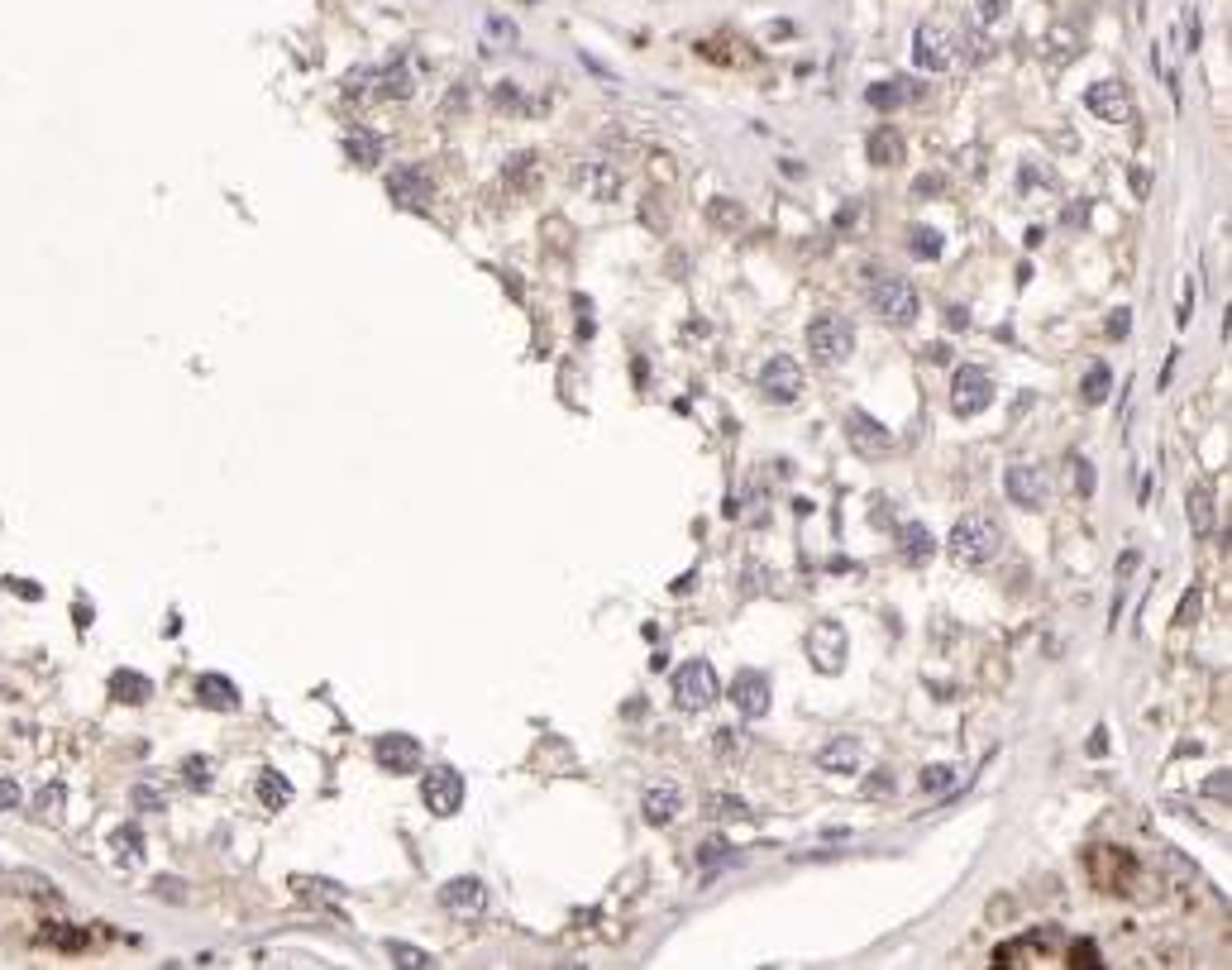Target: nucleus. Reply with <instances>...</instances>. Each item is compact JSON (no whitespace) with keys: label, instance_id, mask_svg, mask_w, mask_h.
Returning a JSON list of instances; mask_svg holds the SVG:
<instances>
[{"label":"nucleus","instance_id":"nucleus-47","mask_svg":"<svg viewBox=\"0 0 1232 970\" xmlns=\"http://www.w3.org/2000/svg\"><path fill=\"white\" fill-rule=\"evenodd\" d=\"M15 803H20V789L10 780H0V808H15Z\"/></svg>","mask_w":1232,"mask_h":970},{"label":"nucleus","instance_id":"nucleus-13","mask_svg":"<svg viewBox=\"0 0 1232 970\" xmlns=\"http://www.w3.org/2000/svg\"><path fill=\"white\" fill-rule=\"evenodd\" d=\"M440 908L449 918H483L487 913V884L478 875H459L440 889Z\"/></svg>","mask_w":1232,"mask_h":970},{"label":"nucleus","instance_id":"nucleus-34","mask_svg":"<svg viewBox=\"0 0 1232 970\" xmlns=\"http://www.w3.org/2000/svg\"><path fill=\"white\" fill-rule=\"evenodd\" d=\"M707 220H712V225H726V230H741V225H746V211L735 206V201H721V196H717L712 206H707Z\"/></svg>","mask_w":1232,"mask_h":970},{"label":"nucleus","instance_id":"nucleus-35","mask_svg":"<svg viewBox=\"0 0 1232 970\" xmlns=\"http://www.w3.org/2000/svg\"><path fill=\"white\" fill-rule=\"evenodd\" d=\"M130 798H134V808H139V813H162V808H168V794H162V789H153V784H134V794H130Z\"/></svg>","mask_w":1232,"mask_h":970},{"label":"nucleus","instance_id":"nucleus-39","mask_svg":"<svg viewBox=\"0 0 1232 970\" xmlns=\"http://www.w3.org/2000/svg\"><path fill=\"white\" fill-rule=\"evenodd\" d=\"M1175 622H1180V626L1199 622V588H1189V593L1180 597V612H1175Z\"/></svg>","mask_w":1232,"mask_h":970},{"label":"nucleus","instance_id":"nucleus-26","mask_svg":"<svg viewBox=\"0 0 1232 970\" xmlns=\"http://www.w3.org/2000/svg\"><path fill=\"white\" fill-rule=\"evenodd\" d=\"M707 818H717V822H750L755 813H750V803L741 794H712L707 798Z\"/></svg>","mask_w":1232,"mask_h":970},{"label":"nucleus","instance_id":"nucleus-48","mask_svg":"<svg viewBox=\"0 0 1232 970\" xmlns=\"http://www.w3.org/2000/svg\"><path fill=\"white\" fill-rule=\"evenodd\" d=\"M946 326H951V330H965V326H970V316H965V306H951V311H946Z\"/></svg>","mask_w":1232,"mask_h":970},{"label":"nucleus","instance_id":"nucleus-29","mask_svg":"<svg viewBox=\"0 0 1232 970\" xmlns=\"http://www.w3.org/2000/svg\"><path fill=\"white\" fill-rule=\"evenodd\" d=\"M850 440L860 444V450H889V430H879L865 412L850 416Z\"/></svg>","mask_w":1232,"mask_h":970},{"label":"nucleus","instance_id":"nucleus-12","mask_svg":"<svg viewBox=\"0 0 1232 970\" xmlns=\"http://www.w3.org/2000/svg\"><path fill=\"white\" fill-rule=\"evenodd\" d=\"M573 187H579L583 196H593V201H616L622 187H626V177H622V168H616L611 158H588V163L573 168Z\"/></svg>","mask_w":1232,"mask_h":970},{"label":"nucleus","instance_id":"nucleus-40","mask_svg":"<svg viewBox=\"0 0 1232 970\" xmlns=\"http://www.w3.org/2000/svg\"><path fill=\"white\" fill-rule=\"evenodd\" d=\"M177 884H182V879H173V875H162V879H153V889H158V894H162V899H168V904H182V899H187V894H182V889H177Z\"/></svg>","mask_w":1232,"mask_h":970},{"label":"nucleus","instance_id":"nucleus-4","mask_svg":"<svg viewBox=\"0 0 1232 970\" xmlns=\"http://www.w3.org/2000/svg\"><path fill=\"white\" fill-rule=\"evenodd\" d=\"M717 698H721V679H717V669L707 660H688V665L674 669V703L683 712H703Z\"/></svg>","mask_w":1232,"mask_h":970},{"label":"nucleus","instance_id":"nucleus-37","mask_svg":"<svg viewBox=\"0 0 1232 970\" xmlns=\"http://www.w3.org/2000/svg\"><path fill=\"white\" fill-rule=\"evenodd\" d=\"M182 770H187V784H196V789H205V784H211V760H205V755H191V760L182 765Z\"/></svg>","mask_w":1232,"mask_h":970},{"label":"nucleus","instance_id":"nucleus-15","mask_svg":"<svg viewBox=\"0 0 1232 970\" xmlns=\"http://www.w3.org/2000/svg\"><path fill=\"white\" fill-rule=\"evenodd\" d=\"M387 191H392L397 206H406V211H426L430 206V177L421 168H392L387 173Z\"/></svg>","mask_w":1232,"mask_h":970},{"label":"nucleus","instance_id":"nucleus-30","mask_svg":"<svg viewBox=\"0 0 1232 970\" xmlns=\"http://www.w3.org/2000/svg\"><path fill=\"white\" fill-rule=\"evenodd\" d=\"M984 58H989V44H984V34H974V29L960 24V29H956V63H970V67H974V63H984Z\"/></svg>","mask_w":1232,"mask_h":970},{"label":"nucleus","instance_id":"nucleus-20","mask_svg":"<svg viewBox=\"0 0 1232 970\" xmlns=\"http://www.w3.org/2000/svg\"><path fill=\"white\" fill-rule=\"evenodd\" d=\"M903 158H908V144H903V134H898L893 125H879V130L870 134V163L893 168V163H903Z\"/></svg>","mask_w":1232,"mask_h":970},{"label":"nucleus","instance_id":"nucleus-41","mask_svg":"<svg viewBox=\"0 0 1232 970\" xmlns=\"http://www.w3.org/2000/svg\"><path fill=\"white\" fill-rule=\"evenodd\" d=\"M979 15L989 24H1003L1008 20V0H979Z\"/></svg>","mask_w":1232,"mask_h":970},{"label":"nucleus","instance_id":"nucleus-21","mask_svg":"<svg viewBox=\"0 0 1232 970\" xmlns=\"http://www.w3.org/2000/svg\"><path fill=\"white\" fill-rule=\"evenodd\" d=\"M898 550H903V559H908V564H927L931 550H936V541H931V531L922 527V521H908V527H898Z\"/></svg>","mask_w":1232,"mask_h":970},{"label":"nucleus","instance_id":"nucleus-9","mask_svg":"<svg viewBox=\"0 0 1232 970\" xmlns=\"http://www.w3.org/2000/svg\"><path fill=\"white\" fill-rule=\"evenodd\" d=\"M846 651H850V636H846L841 622H832V617L827 622H812V631H807V655H812V665L821 674H841Z\"/></svg>","mask_w":1232,"mask_h":970},{"label":"nucleus","instance_id":"nucleus-46","mask_svg":"<svg viewBox=\"0 0 1232 970\" xmlns=\"http://www.w3.org/2000/svg\"><path fill=\"white\" fill-rule=\"evenodd\" d=\"M1127 326H1132V316H1127V311H1118V316H1113V326H1108V335H1113V340H1123V335H1127Z\"/></svg>","mask_w":1232,"mask_h":970},{"label":"nucleus","instance_id":"nucleus-28","mask_svg":"<svg viewBox=\"0 0 1232 970\" xmlns=\"http://www.w3.org/2000/svg\"><path fill=\"white\" fill-rule=\"evenodd\" d=\"M1189 527H1195V536H1209L1213 531V493L1209 488H1189Z\"/></svg>","mask_w":1232,"mask_h":970},{"label":"nucleus","instance_id":"nucleus-7","mask_svg":"<svg viewBox=\"0 0 1232 970\" xmlns=\"http://www.w3.org/2000/svg\"><path fill=\"white\" fill-rule=\"evenodd\" d=\"M1003 488H1008V502H1017V507H1046L1051 502V473L1032 459H1017L1003 473Z\"/></svg>","mask_w":1232,"mask_h":970},{"label":"nucleus","instance_id":"nucleus-24","mask_svg":"<svg viewBox=\"0 0 1232 970\" xmlns=\"http://www.w3.org/2000/svg\"><path fill=\"white\" fill-rule=\"evenodd\" d=\"M344 153L354 158V163H358V168H373V163H383V139H378V134H368V130H358V125H354V130L344 134Z\"/></svg>","mask_w":1232,"mask_h":970},{"label":"nucleus","instance_id":"nucleus-5","mask_svg":"<svg viewBox=\"0 0 1232 970\" xmlns=\"http://www.w3.org/2000/svg\"><path fill=\"white\" fill-rule=\"evenodd\" d=\"M994 401V378L989 369H979V363H960L956 378H951V412L956 416H979L984 407Z\"/></svg>","mask_w":1232,"mask_h":970},{"label":"nucleus","instance_id":"nucleus-44","mask_svg":"<svg viewBox=\"0 0 1232 970\" xmlns=\"http://www.w3.org/2000/svg\"><path fill=\"white\" fill-rule=\"evenodd\" d=\"M1075 478H1080V498H1089L1094 493V469H1089V459H1075Z\"/></svg>","mask_w":1232,"mask_h":970},{"label":"nucleus","instance_id":"nucleus-17","mask_svg":"<svg viewBox=\"0 0 1232 970\" xmlns=\"http://www.w3.org/2000/svg\"><path fill=\"white\" fill-rule=\"evenodd\" d=\"M860 765H865V746L855 737H836L817 751V770H827V775H860Z\"/></svg>","mask_w":1232,"mask_h":970},{"label":"nucleus","instance_id":"nucleus-22","mask_svg":"<svg viewBox=\"0 0 1232 970\" xmlns=\"http://www.w3.org/2000/svg\"><path fill=\"white\" fill-rule=\"evenodd\" d=\"M254 794H259V803L268 808V813H282V808H292V784L282 780V770H263V775L254 780Z\"/></svg>","mask_w":1232,"mask_h":970},{"label":"nucleus","instance_id":"nucleus-19","mask_svg":"<svg viewBox=\"0 0 1232 970\" xmlns=\"http://www.w3.org/2000/svg\"><path fill=\"white\" fill-rule=\"evenodd\" d=\"M196 698L205 708H216V712H234L239 708V689H234V679H225V674H201L196 679Z\"/></svg>","mask_w":1232,"mask_h":970},{"label":"nucleus","instance_id":"nucleus-42","mask_svg":"<svg viewBox=\"0 0 1232 970\" xmlns=\"http://www.w3.org/2000/svg\"><path fill=\"white\" fill-rule=\"evenodd\" d=\"M1204 794L1227 803V794H1232V780H1227V770H1223V775H1209V780H1204Z\"/></svg>","mask_w":1232,"mask_h":970},{"label":"nucleus","instance_id":"nucleus-31","mask_svg":"<svg viewBox=\"0 0 1232 970\" xmlns=\"http://www.w3.org/2000/svg\"><path fill=\"white\" fill-rule=\"evenodd\" d=\"M1108 387H1113V373H1108V363H1094V369L1085 373V383H1080V397L1089 401V407H1099V401H1108Z\"/></svg>","mask_w":1232,"mask_h":970},{"label":"nucleus","instance_id":"nucleus-43","mask_svg":"<svg viewBox=\"0 0 1232 970\" xmlns=\"http://www.w3.org/2000/svg\"><path fill=\"white\" fill-rule=\"evenodd\" d=\"M721 856H726V841H721V836L703 841V851H697V861H703V865H712V861H721Z\"/></svg>","mask_w":1232,"mask_h":970},{"label":"nucleus","instance_id":"nucleus-6","mask_svg":"<svg viewBox=\"0 0 1232 970\" xmlns=\"http://www.w3.org/2000/svg\"><path fill=\"white\" fill-rule=\"evenodd\" d=\"M913 63L922 72H951L956 67V29L936 24V20L917 24V34H913Z\"/></svg>","mask_w":1232,"mask_h":970},{"label":"nucleus","instance_id":"nucleus-2","mask_svg":"<svg viewBox=\"0 0 1232 970\" xmlns=\"http://www.w3.org/2000/svg\"><path fill=\"white\" fill-rule=\"evenodd\" d=\"M946 550H951L956 564H970V569H979V564H994V559H999V550H1003V531H999V521L970 512V516H960L956 527H951Z\"/></svg>","mask_w":1232,"mask_h":970},{"label":"nucleus","instance_id":"nucleus-11","mask_svg":"<svg viewBox=\"0 0 1232 970\" xmlns=\"http://www.w3.org/2000/svg\"><path fill=\"white\" fill-rule=\"evenodd\" d=\"M803 369H798V358H789V354H774L764 369H760V392L769 397V401H778V407H789V401H798L803 397Z\"/></svg>","mask_w":1232,"mask_h":970},{"label":"nucleus","instance_id":"nucleus-25","mask_svg":"<svg viewBox=\"0 0 1232 970\" xmlns=\"http://www.w3.org/2000/svg\"><path fill=\"white\" fill-rule=\"evenodd\" d=\"M110 694H115L119 703H144V698L153 694V679H144V674H134V669H115V674H110Z\"/></svg>","mask_w":1232,"mask_h":970},{"label":"nucleus","instance_id":"nucleus-8","mask_svg":"<svg viewBox=\"0 0 1232 970\" xmlns=\"http://www.w3.org/2000/svg\"><path fill=\"white\" fill-rule=\"evenodd\" d=\"M421 798L435 818H455L464 808V775L449 770V765H435V770L421 775Z\"/></svg>","mask_w":1232,"mask_h":970},{"label":"nucleus","instance_id":"nucleus-36","mask_svg":"<svg viewBox=\"0 0 1232 970\" xmlns=\"http://www.w3.org/2000/svg\"><path fill=\"white\" fill-rule=\"evenodd\" d=\"M387 956L397 961V965H406V970H416V965H435L421 947H406V942H387Z\"/></svg>","mask_w":1232,"mask_h":970},{"label":"nucleus","instance_id":"nucleus-27","mask_svg":"<svg viewBox=\"0 0 1232 970\" xmlns=\"http://www.w3.org/2000/svg\"><path fill=\"white\" fill-rule=\"evenodd\" d=\"M913 91H922L917 82H903V77H893V82H879V87H870V105H879V110H898L903 101H908Z\"/></svg>","mask_w":1232,"mask_h":970},{"label":"nucleus","instance_id":"nucleus-45","mask_svg":"<svg viewBox=\"0 0 1232 970\" xmlns=\"http://www.w3.org/2000/svg\"><path fill=\"white\" fill-rule=\"evenodd\" d=\"M1075 965H1099V951H1094V942H1080V947H1075Z\"/></svg>","mask_w":1232,"mask_h":970},{"label":"nucleus","instance_id":"nucleus-1","mask_svg":"<svg viewBox=\"0 0 1232 970\" xmlns=\"http://www.w3.org/2000/svg\"><path fill=\"white\" fill-rule=\"evenodd\" d=\"M870 306L879 320H889V326H913V320L922 316V297L917 288L903 273H889V268H870Z\"/></svg>","mask_w":1232,"mask_h":970},{"label":"nucleus","instance_id":"nucleus-16","mask_svg":"<svg viewBox=\"0 0 1232 970\" xmlns=\"http://www.w3.org/2000/svg\"><path fill=\"white\" fill-rule=\"evenodd\" d=\"M731 703L741 708V717H750V722H755V717H764V712H769V703H774V698H769V679H764V674H755V669L735 674V679H731Z\"/></svg>","mask_w":1232,"mask_h":970},{"label":"nucleus","instance_id":"nucleus-32","mask_svg":"<svg viewBox=\"0 0 1232 970\" xmlns=\"http://www.w3.org/2000/svg\"><path fill=\"white\" fill-rule=\"evenodd\" d=\"M956 784V765H927V770L917 775V789L922 794H946Z\"/></svg>","mask_w":1232,"mask_h":970},{"label":"nucleus","instance_id":"nucleus-49","mask_svg":"<svg viewBox=\"0 0 1232 970\" xmlns=\"http://www.w3.org/2000/svg\"><path fill=\"white\" fill-rule=\"evenodd\" d=\"M917 191H941V177H922V182H913V196Z\"/></svg>","mask_w":1232,"mask_h":970},{"label":"nucleus","instance_id":"nucleus-23","mask_svg":"<svg viewBox=\"0 0 1232 970\" xmlns=\"http://www.w3.org/2000/svg\"><path fill=\"white\" fill-rule=\"evenodd\" d=\"M110 856L125 865V870L144 865V832L139 827H115L110 832Z\"/></svg>","mask_w":1232,"mask_h":970},{"label":"nucleus","instance_id":"nucleus-38","mask_svg":"<svg viewBox=\"0 0 1232 970\" xmlns=\"http://www.w3.org/2000/svg\"><path fill=\"white\" fill-rule=\"evenodd\" d=\"M712 746H717V755H741L746 751V741L735 737V726H721V732L712 737Z\"/></svg>","mask_w":1232,"mask_h":970},{"label":"nucleus","instance_id":"nucleus-10","mask_svg":"<svg viewBox=\"0 0 1232 970\" xmlns=\"http://www.w3.org/2000/svg\"><path fill=\"white\" fill-rule=\"evenodd\" d=\"M1085 105L1094 119H1103V125H1127L1132 119V96L1127 87L1118 82V77H1099V82L1085 87Z\"/></svg>","mask_w":1232,"mask_h":970},{"label":"nucleus","instance_id":"nucleus-3","mask_svg":"<svg viewBox=\"0 0 1232 970\" xmlns=\"http://www.w3.org/2000/svg\"><path fill=\"white\" fill-rule=\"evenodd\" d=\"M807 349L817 363H846L855 354V326L836 311H821L807 320Z\"/></svg>","mask_w":1232,"mask_h":970},{"label":"nucleus","instance_id":"nucleus-33","mask_svg":"<svg viewBox=\"0 0 1232 970\" xmlns=\"http://www.w3.org/2000/svg\"><path fill=\"white\" fill-rule=\"evenodd\" d=\"M908 249H913L917 259H941V249H946V245H941V234H936L931 225H917L913 239H908Z\"/></svg>","mask_w":1232,"mask_h":970},{"label":"nucleus","instance_id":"nucleus-14","mask_svg":"<svg viewBox=\"0 0 1232 970\" xmlns=\"http://www.w3.org/2000/svg\"><path fill=\"white\" fill-rule=\"evenodd\" d=\"M373 760L387 775H416L421 770V741L411 732H383L373 746Z\"/></svg>","mask_w":1232,"mask_h":970},{"label":"nucleus","instance_id":"nucleus-18","mask_svg":"<svg viewBox=\"0 0 1232 970\" xmlns=\"http://www.w3.org/2000/svg\"><path fill=\"white\" fill-rule=\"evenodd\" d=\"M679 808H683V794H679V789H669V784H654V789H645V794H640V818H645L650 827H665V822H674V818H679Z\"/></svg>","mask_w":1232,"mask_h":970}]
</instances>
